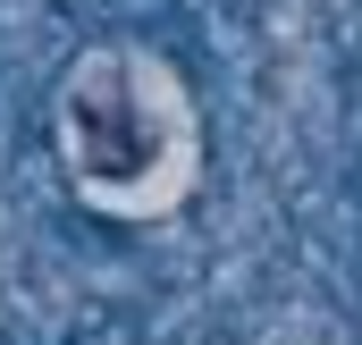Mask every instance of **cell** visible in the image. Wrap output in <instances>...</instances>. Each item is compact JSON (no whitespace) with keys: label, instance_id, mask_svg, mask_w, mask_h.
I'll return each mask as SVG.
<instances>
[{"label":"cell","instance_id":"1","mask_svg":"<svg viewBox=\"0 0 362 345\" xmlns=\"http://www.w3.org/2000/svg\"><path fill=\"white\" fill-rule=\"evenodd\" d=\"M51 152L101 219H169L202 185V110L169 51L93 42L51 93Z\"/></svg>","mask_w":362,"mask_h":345}]
</instances>
